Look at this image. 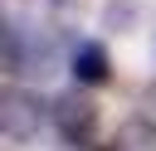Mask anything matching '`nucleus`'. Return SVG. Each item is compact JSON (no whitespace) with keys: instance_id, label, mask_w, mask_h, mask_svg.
<instances>
[{"instance_id":"39448f33","label":"nucleus","mask_w":156,"mask_h":151,"mask_svg":"<svg viewBox=\"0 0 156 151\" xmlns=\"http://www.w3.org/2000/svg\"><path fill=\"white\" fill-rule=\"evenodd\" d=\"M102 19H107V29H117V34H122V29H132V19H136V5H132V0H112Z\"/></svg>"},{"instance_id":"423d86ee","label":"nucleus","mask_w":156,"mask_h":151,"mask_svg":"<svg viewBox=\"0 0 156 151\" xmlns=\"http://www.w3.org/2000/svg\"><path fill=\"white\" fill-rule=\"evenodd\" d=\"M78 151H112V146H78Z\"/></svg>"},{"instance_id":"7ed1b4c3","label":"nucleus","mask_w":156,"mask_h":151,"mask_svg":"<svg viewBox=\"0 0 156 151\" xmlns=\"http://www.w3.org/2000/svg\"><path fill=\"white\" fill-rule=\"evenodd\" d=\"M54 132L73 146H93L98 136V102L83 93V88H68L54 97Z\"/></svg>"},{"instance_id":"f03ea898","label":"nucleus","mask_w":156,"mask_h":151,"mask_svg":"<svg viewBox=\"0 0 156 151\" xmlns=\"http://www.w3.org/2000/svg\"><path fill=\"white\" fill-rule=\"evenodd\" d=\"M44 122H54V102H44L39 93H29V88H20V83H10V88L0 93V132H5L10 141L39 136Z\"/></svg>"},{"instance_id":"20e7f679","label":"nucleus","mask_w":156,"mask_h":151,"mask_svg":"<svg viewBox=\"0 0 156 151\" xmlns=\"http://www.w3.org/2000/svg\"><path fill=\"white\" fill-rule=\"evenodd\" d=\"M68 73H73L78 88H102V83L112 78L107 44H98V39H73V49H68Z\"/></svg>"},{"instance_id":"f257e3e1","label":"nucleus","mask_w":156,"mask_h":151,"mask_svg":"<svg viewBox=\"0 0 156 151\" xmlns=\"http://www.w3.org/2000/svg\"><path fill=\"white\" fill-rule=\"evenodd\" d=\"M0 39H5V73L10 78H44V73H54V63H58L54 29H39V24L20 19V15H5Z\"/></svg>"}]
</instances>
